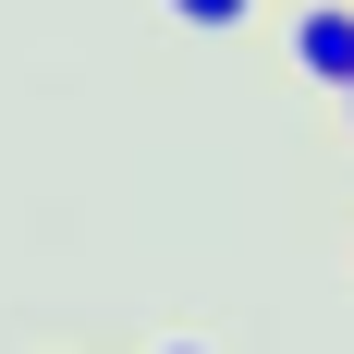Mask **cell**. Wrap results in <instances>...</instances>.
Wrapping results in <instances>:
<instances>
[{
  "label": "cell",
  "instance_id": "obj_1",
  "mask_svg": "<svg viewBox=\"0 0 354 354\" xmlns=\"http://www.w3.org/2000/svg\"><path fill=\"white\" fill-rule=\"evenodd\" d=\"M281 62H293V86L342 98L354 86V0H293L281 12Z\"/></svg>",
  "mask_w": 354,
  "mask_h": 354
},
{
  "label": "cell",
  "instance_id": "obj_2",
  "mask_svg": "<svg viewBox=\"0 0 354 354\" xmlns=\"http://www.w3.org/2000/svg\"><path fill=\"white\" fill-rule=\"evenodd\" d=\"M183 37H232V25H257V0H159Z\"/></svg>",
  "mask_w": 354,
  "mask_h": 354
},
{
  "label": "cell",
  "instance_id": "obj_3",
  "mask_svg": "<svg viewBox=\"0 0 354 354\" xmlns=\"http://www.w3.org/2000/svg\"><path fill=\"white\" fill-rule=\"evenodd\" d=\"M342 135H354V86H342Z\"/></svg>",
  "mask_w": 354,
  "mask_h": 354
}]
</instances>
